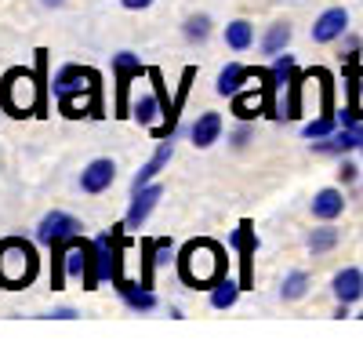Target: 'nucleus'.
<instances>
[{"mask_svg":"<svg viewBox=\"0 0 363 349\" xmlns=\"http://www.w3.org/2000/svg\"><path fill=\"white\" fill-rule=\"evenodd\" d=\"M51 92L58 113L77 121V116H102V77L91 66H62L51 80Z\"/></svg>","mask_w":363,"mask_h":349,"instance_id":"obj_1","label":"nucleus"},{"mask_svg":"<svg viewBox=\"0 0 363 349\" xmlns=\"http://www.w3.org/2000/svg\"><path fill=\"white\" fill-rule=\"evenodd\" d=\"M44 66L48 51H37V73L29 70H8L0 80V106L11 116H33L44 109Z\"/></svg>","mask_w":363,"mask_h":349,"instance_id":"obj_2","label":"nucleus"},{"mask_svg":"<svg viewBox=\"0 0 363 349\" xmlns=\"http://www.w3.org/2000/svg\"><path fill=\"white\" fill-rule=\"evenodd\" d=\"M225 266H229L225 248L218 240H211V237L189 240L178 251V277L189 287H215L225 277Z\"/></svg>","mask_w":363,"mask_h":349,"instance_id":"obj_3","label":"nucleus"},{"mask_svg":"<svg viewBox=\"0 0 363 349\" xmlns=\"http://www.w3.org/2000/svg\"><path fill=\"white\" fill-rule=\"evenodd\" d=\"M40 273L37 248L22 237H4L0 240V287H26Z\"/></svg>","mask_w":363,"mask_h":349,"instance_id":"obj_4","label":"nucleus"},{"mask_svg":"<svg viewBox=\"0 0 363 349\" xmlns=\"http://www.w3.org/2000/svg\"><path fill=\"white\" fill-rule=\"evenodd\" d=\"M113 73H116V116H131V80L142 73V62H138V55L131 51H120L113 58Z\"/></svg>","mask_w":363,"mask_h":349,"instance_id":"obj_5","label":"nucleus"},{"mask_svg":"<svg viewBox=\"0 0 363 349\" xmlns=\"http://www.w3.org/2000/svg\"><path fill=\"white\" fill-rule=\"evenodd\" d=\"M80 229H84L80 218H73V215H66V211H48V215L40 218V226H37V240L51 248V244H62V240L80 237Z\"/></svg>","mask_w":363,"mask_h":349,"instance_id":"obj_6","label":"nucleus"},{"mask_svg":"<svg viewBox=\"0 0 363 349\" xmlns=\"http://www.w3.org/2000/svg\"><path fill=\"white\" fill-rule=\"evenodd\" d=\"M229 244L240 251V262H244V277H240V284L251 287V284H255V266H251V258H255V251H258V233H255V226L244 218V222L236 226V233L229 237Z\"/></svg>","mask_w":363,"mask_h":349,"instance_id":"obj_7","label":"nucleus"},{"mask_svg":"<svg viewBox=\"0 0 363 349\" xmlns=\"http://www.w3.org/2000/svg\"><path fill=\"white\" fill-rule=\"evenodd\" d=\"M160 196H164V189L157 186V182H149V186H142V189H135V196H131V208H128V218H124V226L128 229H138L149 215H153V208L160 204Z\"/></svg>","mask_w":363,"mask_h":349,"instance_id":"obj_8","label":"nucleus"},{"mask_svg":"<svg viewBox=\"0 0 363 349\" xmlns=\"http://www.w3.org/2000/svg\"><path fill=\"white\" fill-rule=\"evenodd\" d=\"M113 179H116V164L109 157H99L80 171V189L84 193H106L113 186Z\"/></svg>","mask_w":363,"mask_h":349,"instance_id":"obj_9","label":"nucleus"},{"mask_svg":"<svg viewBox=\"0 0 363 349\" xmlns=\"http://www.w3.org/2000/svg\"><path fill=\"white\" fill-rule=\"evenodd\" d=\"M345 29H349V11H345V8H327V11L313 22V40H316V44H330V40L345 37Z\"/></svg>","mask_w":363,"mask_h":349,"instance_id":"obj_10","label":"nucleus"},{"mask_svg":"<svg viewBox=\"0 0 363 349\" xmlns=\"http://www.w3.org/2000/svg\"><path fill=\"white\" fill-rule=\"evenodd\" d=\"M171 157H174V142L171 138H160V150L149 157L138 171H135V179H131V193L135 189H142V186H149V182H157V174L171 164Z\"/></svg>","mask_w":363,"mask_h":349,"instance_id":"obj_11","label":"nucleus"},{"mask_svg":"<svg viewBox=\"0 0 363 349\" xmlns=\"http://www.w3.org/2000/svg\"><path fill=\"white\" fill-rule=\"evenodd\" d=\"M330 291H335V299L345 302V306L359 302V299H363V273H359L356 266L335 273V280H330Z\"/></svg>","mask_w":363,"mask_h":349,"instance_id":"obj_12","label":"nucleus"},{"mask_svg":"<svg viewBox=\"0 0 363 349\" xmlns=\"http://www.w3.org/2000/svg\"><path fill=\"white\" fill-rule=\"evenodd\" d=\"M313 218H320V222H335V218H342V211H345V196H342V189H335V186H327V189H320L316 196H313Z\"/></svg>","mask_w":363,"mask_h":349,"instance_id":"obj_13","label":"nucleus"},{"mask_svg":"<svg viewBox=\"0 0 363 349\" xmlns=\"http://www.w3.org/2000/svg\"><path fill=\"white\" fill-rule=\"evenodd\" d=\"M222 113H200L196 116V124L189 128V138H193V145L196 150H207V145H215L218 138H222Z\"/></svg>","mask_w":363,"mask_h":349,"instance_id":"obj_14","label":"nucleus"},{"mask_svg":"<svg viewBox=\"0 0 363 349\" xmlns=\"http://www.w3.org/2000/svg\"><path fill=\"white\" fill-rule=\"evenodd\" d=\"M120 287V295H124V302L135 309V313H153L157 309V295H153V287L149 284H135V280H116Z\"/></svg>","mask_w":363,"mask_h":349,"instance_id":"obj_15","label":"nucleus"},{"mask_svg":"<svg viewBox=\"0 0 363 349\" xmlns=\"http://www.w3.org/2000/svg\"><path fill=\"white\" fill-rule=\"evenodd\" d=\"M255 80V70L251 66H240V62H229L222 73H218V84H215V92L222 99H233L236 92H244V84Z\"/></svg>","mask_w":363,"mask_h":349,"instance_id":"obj_16","label":"nucleus"},{"mask_svg":"<svg viewBox=\"0 0 363 349\" xmlns=\"http://www.w3.org/2000/svg\"><path fill=\"white\" fill-rule=\"evenodd\" d=\"M225 44H229L233 51L255 48V26H251L247 18H233V22L225 26Z\"/></svg>","mask_w":363,"mask_h":349,"instance_id":"obj_17","label":"nucleus"},{"mask_svg":"<svg viewBox=\"0 0 363 349\" xmlns=\"http://www.w3.org/2000/svg\"><path fill=\"white\" fill-rule=\"evenodd\" d=\"M131 116L138 124H145V128H153L157 124V116H164V106H160V95L157 92H149V95H142L135 106H131Z\"/></svg>","mask_w":363,"mask_h":349,"instance_id":"obj_18","label":"nucleus"},{"mask_svg":"<svg viewBox=\"0 0 363 349\" xmlns=\"http://www.w3.org/2000/svg\"><path fill=\"white\" fill-rule=\"evenodd\" d=\"M338 240H342V233L330 226V222H323L320 229L309 233V240H306V244H309L313 255H327V251H335V248H338Z\"/></svg>","mask_w":363,"mask_h":349,"instance_id":"obj_19","label":"nucleus"},{"mask_svg":"<svg viewBox=\"0 0 363 349\" xmlns=\"http://www.w3.org/2000/svg\"><path fill=\"white\" fill-rule=\"evenodd\" d=\"M240 291H244V284H236V280L222 277L215 287H211V306H215V309H233L236 299H240Z\"/></svg>","mask_w":363,"mask_h":349,"instance_id":"obj_20","label":"nucleus"},{"mask_svg":"<svg viewBox=\"0 0 363 349\" xmlns=\"http://www.w3.org/2000/svg\"><path fill=\"white\" fill-rule=\"evenodd\" d=\"M287 44H291V26H287V22H272L269 33L262 37V51L277 58L280 51H287Z\"/></svg>","mask_w":363,"mask_h":349,"instance_id":"obj_21","label":"nucleus"},{"mask_svg":"<svg viewBox=\"0 0 363 349\" xmlns=\"http://www.w3.org/2000/svg\"><path fill=\"white\" fill-rule=\"evenodd\" d=\"M309 273L306 270H294V273H287L284 277V284H280V299L284 302H298V299H306V291H309Z\"/></svg>","mask_w":363,"mask_h":349,"instance_id":"obj_22","label":"nucleus"},{"mask_svg":"<svg viewBox=\"0 0 363 349\" xmlns=\"http://www.w3.org/2000/svg\"><path fill=\"white\" fill-rule=\"evenodd\" d=\"M330 131H338V116L335 113H320L313 124H306V131H301V135H306L309 142H316V138H327Z\"/></svg>","mask_w":363,"mask_h":349,"instance_id":"obj_23","label":"nucleus"},{"mask_svg":"<svg viewBox=\"0 0 363 349\" xmlns=\"http://www.w3.org/2000/svg\"><path fill=\"white\" fill-rule=\"evenodd\" d=\"M186 37H189L193 44H203V40L211 37V18H207V15H193V18H186Z\"/></svg>","mask_w":363,"mask_h":349,"instance_id":"obj_24","label":"nucleus"},{"mask_svg":"<svg viewBox=\"0 0 363 349\" xmlns=\"http://www.w3.org/2000/svg\"><path fill=\"white\" fill-rule=\"evenodd\" d=\"M338 179H342V182H352V179H356V164L342 160V167H338Z\"/></svg>","mask_w":363,"mask_h":349,"instance_id":"obj_25","label":"nucleus"},{"mask_svg":"<svg viewBox=\"0 0 363 349\" xmlns=\"http://www.w3.org/2000/svg\"><path fill=\"white\" fill-rule=\"evenodd\" d=\"M48 316H55V320H73V316H80L77 309H69V306H62V309H51Z\"/></svg>","mask_w":363,"mask_h":349,"instance_id":"obj_26","label":"nucleus"},{"mask_svg":"<svg viewBox=\"0 0 363 349\" xmlns=\"http://www.w3.org/2000/svg\"><path fill=\"white\" fill-rule=\"evenodd\" d=\"M120 4H124L128 11H145L149 4H153V0H120Z\"/></svg>","mask_w":363,"mask_h":349,"instance_id":"obj_27","label":"nucleus"},{"mask_svg":"<svg viewBox=\"0 0 363 349\" xmlns=\"http://www.w3.org/2000/svg\"><path fill=\"white\" fill-rule=\"evenodd\" d=\"M251 142V128H240L236 135H233V145H236V150H240V145H247Z\"/></svg>","mask_w":363,"mask_h":349,"instance_id":"obj_28","label":"nucleus"},{"mask_svg":"<svg viewBox=\"0 0 363 349\" xmlns=\"http://www.w3.org/2000/svg\"><path fill=\"white\" fill-rule=\"evenodd\" d=\"M356 150H363V121L356 124Z\"/></svg>","mask_w":363,"mask_h":349,"instance_id":"obj_29","label":"nucleus"},{"mask_svg":"<svg viewBox=\"0 0 363 349\" xmlns=\"http://www.w3.org/2000/svg\"><path fill=\"white\" fill-rule=\"evenodd\" d=\"M44 4H48V8H62V4H66V0H44Z\"/></svg>","mask_w":363,"mask_h":349,"instance_id":"obj_30","label":"nucleus"},{"mask_svg":"<svg viewBox=\"0 0 363 349\" xmlns=\"http://www.w3.org/2000/svg\"><path fill=\"white\" fill-rule=\"evenodd\" d=\"M359 316H363V313H359Z\"/></svg>","mask_w":363,"mask_h":349,"instance_id":"obj_31","label":"nucleus"}]
</instances>
